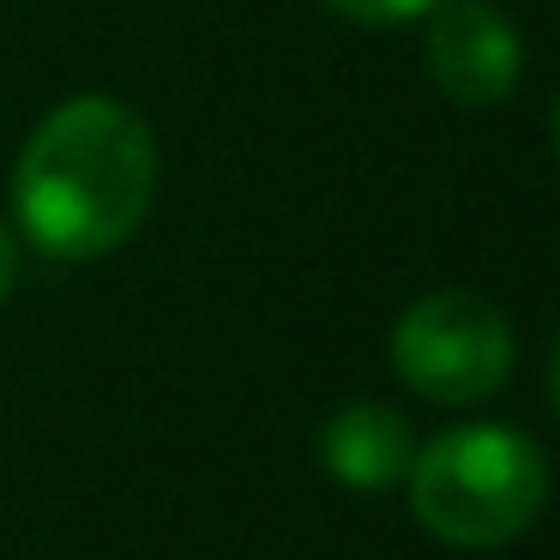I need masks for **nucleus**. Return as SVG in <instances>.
I'll use <instances>...</instances> for the list:
<instances>
[{"instance_id":"obj_1","label":"nucleus","mask_w":560,"mask_h":560,"mask_svg":"<svg viewBox=\"0 0 560 560\" xmlns=\"http://www.w3.org/2000/svg\"><path fill=\"white\" fill-rule=\"evenodd\" d=\"M158 194L151 127L115 97H73L13 163L19 230L49 259H103L145 223Z\"/></svg>"},{"instance_id":"obj_2","label":"nucleus","mask_w":560,"mask_h":560,"mask_svg":"<svg viewBox=\"0 0 560 560\" xmlns=\"http://www.w3.org/2000/svg\"><path fill=\"white\" fill-rule=\"evenodd\" d=\"M548 500V464L518 428H452L428 440L410 464V506L440 542L500 548Z\"/></svg>"},{"instance_id":"obj_3","label":"nucleus","mask_w":560,"mask_h":560,"mask_svg":"<svg viewBox=\"0 0 560 560\" xmlns=\"http://www.w3.org/2000/svg\"><path fill=\"white\" fill-rule=\"evenodd\" d=\"M392 368L434 404H482L512 374V326L470 290H434L392 326Z\"/></svg>"},{"instance_id":"obj_4","label":"nucleus","mask_w":560,"mask_h":560,"mask_svg":"<svg viewBox=\"0 0 560 560\" xmlns=\"http://www.w3.org/2000/svg\"><path fill=\"white\" fill-rule=\"evenodd\" d=\"M428 73L458 109H494L524 73V43L488 0H440L428 13Z\"/></svg>"},{"instance_id":"obj_5","label":"nucleus","mask_w":560,"mask_h":560,"mask_svg":"<svg viewBox=\"0 0 560 560\" xmlns=\"http://www.w3.org/2000/svg\"><path fill=\"white\" fill-rule=\"evenodd\" d=\"M319 452H326V470L343 488H362V494L392 488L416 464L410 422L398 410H386V404H343L326 422V434H319Z\"/></svg>"},{"instance_id":"obj_6","label":"nucleus","mask_w":560,"mask_h":560,"mask_svg":"<svg viewBox=\"0 0 560 560\" xmlns=\"http://www.w3.org/2000/svg\"><path fill=\"white\" fill-rule=\"evenodd\" d=\"M326 7L355 25H404V19H428L440 0H326Z\"/></svg>"},{"instance_id":"obj_7","label":"nucleus","mask_w":560,"mask_h":560,"mask_svg":"<svg viewBox=\"0 0 560 560\" xmlns=\"http://www.w3.org/2000/svg\"><path fill=\"white\" fill-rule=\"evenodd\" d=\"M13 283H19V247H13V235H7V223H0V302L13 295Z\"/></svg>"},{"instance_id":"obj_8","label":"nucleus","mask_w":560,"mask_h":560,"mask_svg":"<svg viewBox=\"0 0 560 560\" xmlns=\"http://www.w3.org/2000/svg\"><path fill=\"white\" fill-rule=\"evenodd\" d=\"M548 386H555V404H560V343H555V362H548Z\"/></svg>"},{"instance_id":"obj_9","label":"nucleus","mask_w":560,"mask_h":560,"mask_svg":"<svg viewBox=\"0 0 560 560\" xmlns=\"http://www.w3.org/2000/svg\"><path fill=\"white\" fill-rule=\"evenodd\" d=\"M555 145H560V103H555Z\"/></svg>"}]
</instances>
